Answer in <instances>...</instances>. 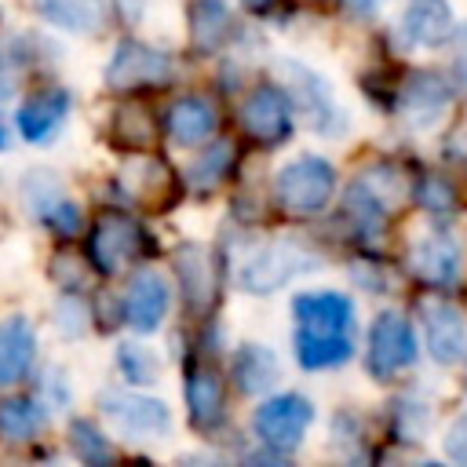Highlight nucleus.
I'll return each mask as SVG.
<instances>
[{"instance_id": "1", "label": "nucleus", "mask_w": 467, "mask_h": 467, "mask_svg": "<svg viewBox=\"0 0 467 467\" xmlns=\"http://www.w3.org/2000/svg\"><path fill=\"white\" fill-rule=\"evenodd\" d=\"M292 350L303 368H336L354 354V303L343 292H303L292 299Z\"/></svg>"}, {"instance_id": "2", "label": "nucleus", "mask_w": 467, "mask_h": 467, "mask_svg": "<svg viewBox=\"0 0 467 467\" xmlns=\"http://www.w3.org/2000/svg\"><path fill=\"white\" fill-rule=\"evenodd\" d=\"M332 190H336V168L325 157L303 153L277 171V204L296 219L321 215L325 204L332 201Z\"/></svg>"}, {"instance_id": "3", "label": "nucleus", "mask_w": 467, "mask_h": 467, "mask_svg": "<svg viewBox=\"0 0 467 467\" xmlns=\"http://www.w3.org/2000/svg\"><path fill=\"white\" fill-rule=\"evenodd\" d=\"M314 266H317V255L306 252L299 241H270V244H263L255 255L244 259L237 281H241L244 292H252V296H266V292L288 285L296 274L314 270Z\"/></svg>"}, {"instance_id": "4", "label": "nucleus", "mask_w": 467, "mask_h": 467, "mask_svg": "<svg viewBox=\"0 0 467 467\" xmlns=\"http://www.w3.org/2000/svg\"><path fill=\"white\" fill-rule=\"evenodd\" d=\"M314 423V405L303 394H277L266 398L255 416H252V431L255 438L274 449V452H292L299 449V441L306 438V427Z\"/></svg>"}, {"instance_id": "5", "label": "nucleus", "mask_w": 467, "mask_h": 467, "mask_svg": "<svg viewBox=\"0 0 467 467\" xmlns=\"http://www.w3.org/2000/svg\"><path fill=\"white\" fill-rule=\"evenodd\" d=\"M88 252H91V263H95L99 274H117V270H124L128 263H135L146 252V234L131 215L102 212L95 219V226H91Z\"/></svg>"}, {"instance_id": "6", "label": "nucleus", "mask_w": 467, "mask_h": 467, "mask_svg": "<svg viewBox=\"0 0 467 467\" xmlns=\"http://www.w3.org/2000/svg\"><path fill=\"white\" fill-rule=\"evenodd\" d=\"M412 361H416L412 325L398 310L376 314V321L368 328V372L379 376V379H387V376L409 368Z\"/></svg>"}, {"instance_id": "7", "label": "nucleus", "mask_w": 467, "mask_h": 467, "mask_svg": "<svg viewBox=\"0 0 467 467\" xmlns=\"http://www.w3.org/2000/svg\"><path fill=\"white\" fill-rule=\"evenodd\" d=\"M171 77V62L168 55H161L150 44L139 40H124L109 66H106V84L113 91H142V88H161Z\"/></svg>"}, {"instance_id": "8", "label": "nucleus", "mask_w": 467, "mask_h": 467, "mask_svg": "<svg viewBox=\"0 0 467 467\" xmlns=\"http://www.w3.org/2000/svg\"><path fill=\"white\" fill-rule=\"evenodd\" d=\"M241 131L259 146H281L292 135V106L277 88H255L237 109Z\"/></svg>"}, {"instance_id": "9", "label": "nucleus", "mask_w": 467, "mask_h": 467, "mask_svg": "<svg viewBox=\"0 0 467 467\" xmlns=\"http://www.w3.org/2000/svg\"><path fill=\"white\" fill-rule=\"evenodd\" d=\"M99 405H102L106 420H109L120 434L139 438V441H146V438H164L168 427H171V416H168L164 401L146 398V394H124V390L117 394V390H109V394L99 398Z\"/></svg>"}, {"instance_id": "10", "label": "nucleus", "mask_w": 467, "mask_h": 467, "mask_svg": "<svg viewBox=\"0 0 467 467\" xmlns=\"http://www.w3.org/2000/svg\"><path fill=\"white\" fill-rule=\"evenodd\" d=\"M423 336L438 365H456L467 358V317L452 303L441 299L423 303Z\"/></svg>"}, {"instance_id": "11", "label": "nucleus", "mask_w": 467, "mask_h": 467, "mask_svg": "<svg viewBox=\"0 0 467 467\" xmlns=\"http://www.w3.org/2000/svg\"><path fill=\"white\" fill-rule=\"evenodd\" d=\"M409 274L431 288H445L460 277V248L445 234H431L409 248Z\"/></svg>"}, {"instance_id": "12", "label": "nucleus", "mask_w": 467, "mask_h": 467, "mask_svg": "<svg viewBox=\"0 0 467 467\" xmlns=\"http://www.w3.org/2000/svg\"><path fill=\"white\" fill-rule=\"evenodd\" d=\"M168 303H171L168 281L157 270H139L128 285V296H124V317L135 332H153L164 321Z\"/></svg>"}, {"instance_id": "13", "label": "nucleus", "mask_w": 467, "mask_h": 467, "mask_svg": "<svg viewBox=\"0 0 467 467\" xmlns=\"http://www.w3.org/2000/svg\"><path fill=\"white\" fill-rule=\"evenodd\" d=\"M175 270H179V285H182V296L193 310H204L215 292H219V270H215V259L201 248V244H182L179 255H175Z\"/></svg>"}, {"instance_id": "14", "label": "nucleus", "mask_w": 467, "mask_h": 467, "mask_svg": "<svg viewBox=\"0 0 467 467\" xmlns=\"http://www.w3.org/2000/svg\"><path fill=\"white\" fill-rule=\"evenodd\" d=\"M120 186H124L135 201H142V204H150V208H164V204L171 201L175 175H171V168H168L161 157H135V161L120 171Z\"/></svg>"}, {"instance_id": "15", "label": "nucleus", "mask_w": 467, "mask_h": 467, "mask_svg": "<svg viewBox=\"0 0 467 467\" xmlns=\"http://www.w3.org/2000/svg\"><path fill=\"white\" fill-rule=\"evenodd\" d=\"M66 113H69V95L62 88H47V91H36L33 99H26L15 113V120L29 142H44L55 135V128L66 120Z\"/></svg>"}, {"instance_id": "16", "label": "nucleus", "mask_w": 467, "mask_h": 467, "mask_svg": "<svg viewBox=\"0 0 467 467\" xmlns=\"http://www.w3.org/2000/svg\"><path fill=\"white\" fill-rule=\"evenodd\" d=\"M219 117H215V106L201 95H182L168 106V135L179 142V146H197L204 139H212Z\"/></svg>"}, {"instance_id": "17", "label": "nucleus", "mask_w": 467, "mask_h": 467, "mask_svg": "<svg viewBox=\"0 0 467 467\" xmlns=\"http://www.w3.org/2000/svg\"><path fill=\"white\" fill-rule=\"evenodd\" d=\"M186 405H190L193 427H201V431H208L223 420L226 390H223V379L215 376V368L197 365V368L186 372Z\"/></svg>"}, {"instance_id": "18", "label": "nucleus", "mask_w": 467, "mask_h": 467, "mask_svg": "<svg viewBox=\"0 0 467 467\" xmlns=\"http://www.w3.org/2000/svg\"><path fill=\"white\" fill-rule=\"evenodd\" d=\"M33 350H36V336L26 317L0 321V387H11L29 372Z\"/></svg>"}, {"instance_id": "19", "label": "nucleus", "mask_w": 467, "mask_h": 467, "mask_svg": "<svg viewBox=\"0 0 467 467\" xmlns=\"http://www.w3.org/2000/svg\"><path fill=\"white\" fill-rule=\"evenodd\" d=\"M405 33L420 47H438L452 36V7L445 0H409Z\"/></svg>"}, {"instance_id": "20", "label": "nucleus", "mask_w": 467, "mask_h": 467, "mask_svg": "<svg viewBox=\"0 0 467 467\" xmlns=\"http://www.w3.org/2000/svg\"><path fill=\"white\" fill-rule=\"evenodd\" d=\"M33 11L66 29V33H95L106 18V0H29Z\"/></svg>"}, {"instance_id": "21", "label": "nucleus", "mask_w": 467, "mask_h": 467, "mask_svg": "<svg viewBox=\"0 0 467 467\" xmlns=\"http://www.w3.org/2000/svg\"><path fill=\"white\" fill-rule=\"evenodd\" d=\"M230 372H234V383H237L241 394H259V390L274 387V379H277V358H274L270 347L241 343V347L234 350Z\"/></svg>"}, {"instance_id": "22", "label": "nucleus", "mask_w": 467, "mask_h": 467, "mask_svg": "<svg viewBox=\"0 0 467 467\" xmlns=\"http://www.w3.org/2000/svg\"><path fill=\"white\" fill-rule=\"evenodd\" d=\"M401 99H405V113L427 124L449 106V84L438 73H412Z\"/></svg>"}, {"instance_id": "23", "label": "nucleus", "mask_w": 467, "mask_h": 467, "mask_svg": "<svg viewBox=\"0 0 467 467\" xmlns=\"http://www.w3.org/2000/svg\"><path fill=\"white\" fill-rule=\"evenodd\" d=\"M44 427V409L29 398H11L0 405V438L7 441H29Z\"/></svg>"}, {"instance_id": "24", "label": "nucleus", "mask_w": 467, "mask_h": 467, "mask_svg": "<svg viewBox=\"0 0 467 467\" xmlns=\"http://www.w3.org/2000/svg\"><path fill=\"white\" fill-rule=\"evenodd\" d=\"M113 142L120 150H150L153 146V120L142 106H120L113 113Z\"/></svg>"}, {"instance_id": "25", "label": "nucleus", "mask_w": 467, "mask_h": 467, "mask_svg": "<svg viewBox=\"0 0 467 467\" xmlns=\"http://www.w3.org/2000/svg\"><path fill=\"white\" fill-rule=\"evenodd\" d=\"M190 26H193V40L197 47H215L230 26V15H226V4L223 0H197L193 4V15H190Z\"/></svg>"}, {"instance_id": "26", "label": "nucleus", "mask_w": 467, "mask_h": 467, "mask_svg": "<svg viewBox=\"0 0 467 467\" xmlns=\"http://www.w3.org/2000/svg\"><path fill=\"white\" fill-rule=\"evenodd\" d=\"M230 161H234L230 142H215V146H208L204 157L190 168V182H193L197 190H215V186L230 175Z\"/></svg>"}, {"instance_id": "27", "label": "nucleus", "mask_w": 467, "mask_h": 467, "mask_svg": "<svg viewBox=\"0 0 467 467\" xmlns=\"http://www.w3.org/2000/svg\"><path fill=\"white\" fill-rule=\"evenodd\" d=\"M117 365L128 383H157V376H161V361L146 347H135V343H124L117 350Z\"/></svg>"}, {"instance_id": "28", "label": "nucleus", "mask_w": 467, "mask_h": 467, "mask_svg": "<svg viewBox=\"0 0 467 467\" xmlns=\"http://www.w3.org/2000/svg\"><path fill=\"white\" fill-rule=\"evenodd\" d=\"M36 215L58 234V237H73L77 234V226H80V212H77V204L73 201H66L62 193H51L40 208H36Z\"/></svg>"}, {"instance_id": "29", "label": "nucleus", "mask_w": 467, "mask_h": 467, "mask_svg": "<svg viewBox=\"0 0 467 467\" xmlns=\"http://www.w3.org/2000/svg\"><path fill=\"white\" fill-rule=\"evenodd\" d=\"M69 441H73V452H77L80 460H88V463H102V460L113 456L109 441H106L88 420H77V423L69 427Z\"/></svg>"}, {"instance_id": "30", "label": "nucleus", "mask_w": 467, "mask_h": 467, "mask_svg": "<svg viewBox=\"0 0 467 467\" xmlns=\"http://www.w3.org/2000/svg\"><path fill=\"white\" fill-rule=\"evenodd\" d=\"M416 201H420L427 212H441V215H449V212L456 208V190H452L445 179L427 175V179H420V186H416Z\"/></svg>"}, {"instance_id": "31", "label": "nucleus", "mask_w": 467, "mask_h": 467, "mask_svg": "<svg viewBox=\"0 0 467 467\" xmlns=\"http://www.w3.org/2000/svg\"><path fill=\"white\" fill-rule=\"evenodd\" d=\"M445 452L456 463H467V412L452 420V427L445 431Z\"/></svg>"}, {"instance_id": "32", "label": "nucleus", "mask_w": 467, "mask_h": 467, "mask_svg": "<svg viewBox=\"0 0 467 467\" xmlns=\"http://www.w3.org/2000/svg\"><path fill=\"white\" fill-rule=\"evenodd\" d=\"M379 7V0H347V11L350 15H372Z\"/></svg>"}, {"instance_id": "33", "label": "nucleus", "mask_w": 467, "mask_h": 467, "mask_svg": "<svg viewBox=\"0 0 467 467\" xmlns=\"http://www.w3.org/2000/svg\"><path fill=\"white\" fill-rule=\"evenodd\" d=\"M244 4H248V7H266L270 0H244Z\"/></svg>"}]
</instances>
